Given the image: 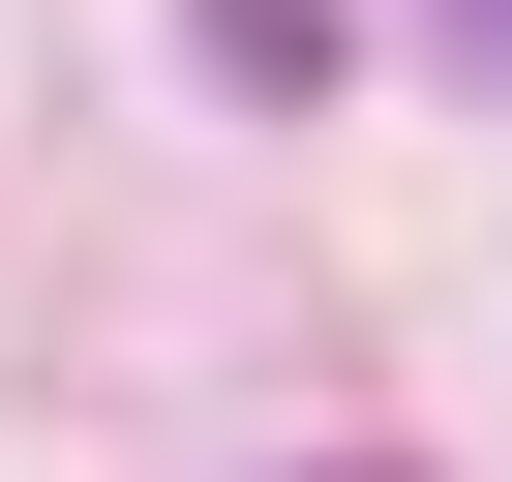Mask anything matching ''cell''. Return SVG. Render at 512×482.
Instances as JSON below:
<instances>
[{
  "label": "cell",
  "mask_w": 512,
  "mask_h": 482,
  "mask_svg": "<svg viewBox=\"0 0 512 482\" xmlns=\"http://www.w3.org/2000/svg\"><path fill=\"white\" fill-rule=\"evenodd\" d=\"M211 61L241 91H332V0H211Z\"/></svg>",
  "instance_id": "1"
},
{
  "label": "cell",
  "mask_w": 512,
  "mask_h": 482,
  "mask_svg": "<svg viewBox=\"0 0 512 482\" xmlns=\"http://www.w3.org/2000/svg\"><path fill=\"white\" fill-rule=\"evenodd\" d=\"M452 31H482V61H512V0H452Z\"/></svg>",
  "instance_id": "2"
}]
</instances>
